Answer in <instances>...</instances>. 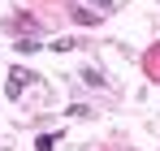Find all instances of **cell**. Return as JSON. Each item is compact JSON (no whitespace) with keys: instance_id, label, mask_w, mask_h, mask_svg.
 <instances>
[{"instance_id":"obj_1","label":"cell","mask_w":160,"mask_h":151,"mask_svg":"<svg viewBox=\"0 0 160 151\" xmlns=\"http://www.w3.org/2000/svg\"><path fill=\"white\" fill-rule=\"evenodd\" d=\"M30 78H35V74H26V69H13V78H9V95H13V100L22 95V86H26Z\"/></svg>"},{"instance_id":"obj_2","label":"cell","mask_w":160,"mask_h":151,"mask_svg":"<svg viewBox=\"0 0 160 151\" xmlns=\"http://www.w3.org/2000/svg\"><path fill=\"white\" fill-rule=\"evenodd\" d=\"M82 82H87V86H104V78H100V69H82Z\"/></svg>"},{"instance_id":"obj_3","label":"cell","mask_w":160,"mask_h":151,"mask_svg":"<svg viewBox=\"0 0 160 151\" xmlns=\"http://www.w3.org/2000/svg\"><path fill=\"white\" fill-rule=\"evenodd\" d=\"M52 147H56V138H52V134H43V138L35 143V151H52Z\"/></svg>"}]
</instances>
